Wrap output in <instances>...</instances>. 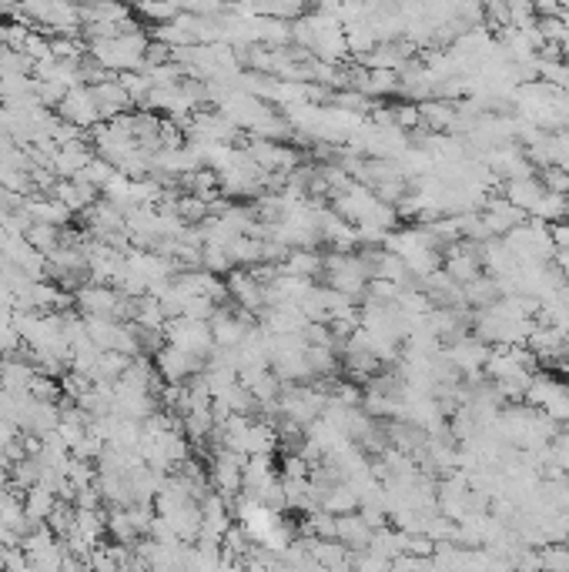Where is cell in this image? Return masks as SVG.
Instances as JSON below:
<instances>
[{
	"label": "cell",
	"mask_w": 569,
	"mask_h": 572,
	"mask_svg": "<svg viewBox=\"0 0 569 572\" xmlns=\"http://www.w3.org/2000/svg\"><path fill=\"white\" fill-rule=\"evenodd\" d=\"M61 117L74 127H91L101 121V107H98V98H94V88H74L64 94L61 101Z\"/></svg>",
	"instance_id": "6da1fadb"
},
{
	"label": "cell",
	"mask_w": 569,
	"mask_h": 572,
	"mask_svg": "<svg viewBox=\"0 0 569 572\" xmlns=\"http://www.w3.org/2000/svg\"><path fill=\"white\" fill-rule=\"evenodd\" d=\"M202 369H204L202 358L188 355V352H181L175 345H165V348L158 352V371H161L168 381H185L188 375H194V371H202Z\"/></svg>",
	"instance_id": "7a4b0ae2"
}]
</instances>
